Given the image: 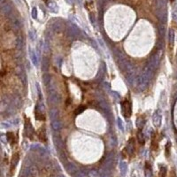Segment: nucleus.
<instances>
[{"label": "nucleus", "instance_id": "obj_1", "mask_svg": "<svg viewBox=\"0 0 177 177\" xmlns=\"http://www.w3.org/2000/svg\"><path fill=\"white\" fill-rule=\"evenodd\" d=\"M121 109H122V113L124 114V116L129 118L131 115V104L129 103V101L125 100L123 101L121 104Z\"/></svg>", "mask_w": 177, "mask_h": 177}, {"label": "nucleus", "instance_id": "obj_2", "mask_svg": "<svg viewBox=\"0 0 177 177\" xmlns=\"http://www.w3.org/2000/svg\"><path fill=\"white\" fill-rule=\"evenodd\" d=\"M19 159H20V154L19 152H15L13 155H12V160H11V167H10V174L9 175L10 176H12L14 171H15V167L19 162Z\"/></svg>", "mask_w": 177, "mask_h": 177}, {"label": "nucleus", "instance_id": "obj_3", "mask_svg": "<svg viewBox=\"0 0 177 177\" xmlns=\"http://www.w3.org/2000/svg\"><path fill=\"white\" fill-rule=\"evenodd\" d=\"M38 137H39V139H40V141L41 142H46V136H45V132H44V129H40L39 131H38Z\"/></svg>", "mask_w": 177, "mask_h": 177}, {"label": "nucleus", "instance_id": "obj_4", "mask_svg": "<svg viewBox=\"0 0 177 177\" xmlns=\"http://www.w3.org/2000/svg\"><path fill=\"white\" fill-rule=\"evenodd\" d=\"M6 136H7V138H8V141L10 142V144H11L12 145H13V144L16 142V140H15V136H14V134L12 133V132H9V133H7Z\"/></svg>", "mask_w": 177, "mask_h": 177}, {"label": "nucleus", "instance_id": "obj_5", "mask_svg": "<svg viewBox=\"0 0 177 177\" xmlns=\"http://www.w3.org/2000/svg\"><path fill=\"white\" fill-rule=\"evenodd\" d=\"M84 109H85V107H83V106H80L79 108H77V109H76V112H75V113H76V114H79V113H82Z\"/></svg>", "mask_w": 177, "mask_h": 177}, {"label": "nucleus", "instance_id": "obj_6", "mask_svg": "<svg viewBox=\"0 0 177 177\" xmlns=\"http://www.w3.org/2000/svg\"><path fill=\"white\" fill-rule=\"evenodd\" d=\"M145 174H146V177H151V171L150 168L148 169V167H146Z\"/></svg>", "mask_w": 177, "mask_h": 177}, {"label": "nucleus", "instance_id": "obj_7", "mask_svg": "<svg viewBox=\"0 0 177 177\" xmlns=\"http://www.w3.org/2000/svg\"><path fill=\"white\" fill-rule=\"evenodd\" d=\"M170 145V144L168 143L167 145V147H166V155H167V157H168L169 156V146Z\"/></svg>", "mask_w": 177, "mask_h": 177}, {"label": "nucleus", "instance_id": "obj_8", "mask_svg": "<svg viewBox=\"0 0 177 177\" xmlns=\"http://www.w3.org/2000/svg\"><path fill=\"white\" fill-rule=\"evenodd\" d=\"M169 177H175V174H174V172L173 171V172H171V174H170V176Z\"/></svg>", "mask_w": 177, "mask_h": 177}, {"label": "nucleus", "instance_id": "obj_9", "mask_svg": "<svg viewBox=\"0 0 177 177\" xmlns=\"http://www.w3.org/2000/svg\"><path fill=\"white\" fill-rule=\"evenodd\" d=\"M43 1H44V2H47V0H43Z\"/></svg>", "mask_w": 177, "mask_h": 177}, {"label": "nucleus", "instance_id": "obj_10", "mask_svg": "<svg viewBox=\"0 0 177 177\" xmlns=\"http://www.w3.org/2000/svg\"><path fill=\"white\" fill-rule=\"evenodd\" d=\"M171 1H174V0H171Z\"/></svg>", "mask_w": 177, "mask_h": 177}]
</instances>
